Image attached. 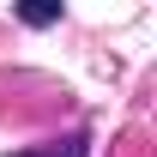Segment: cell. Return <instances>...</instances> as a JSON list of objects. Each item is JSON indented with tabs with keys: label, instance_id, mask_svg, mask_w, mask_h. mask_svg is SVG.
<instances>
[{
	"label": "cell",
	"instance_id": "obj_1",
	"mask_svg": "<svg viewBox=\"0 0 157 157\" xmlns=\"http://www.w3.org/2000/svg\"><path fill=\"white\" fill-rule=\"evenodd\" d=\"M85 145H91V139L73 133V139H60V145H42V151H12V157H85Z\"/></svg>",
	"mask_w": 157,
	"mask_h": 157
},
{
	"label": "cell",
	"instance_id": "obj_2",
	"mask_svg": "<svg viewBox=\"0 0 157 157\" xmlns=\"http://www.w3.org/2000/svg\"><path fill=\"white\" fill-rule=\"evenodd\" d=\"M18 18L30 30H42V24H60V6H18Z\"/></svg>",
	"mask_w": 157,
	"mask_h": 157
}]
</instances>
